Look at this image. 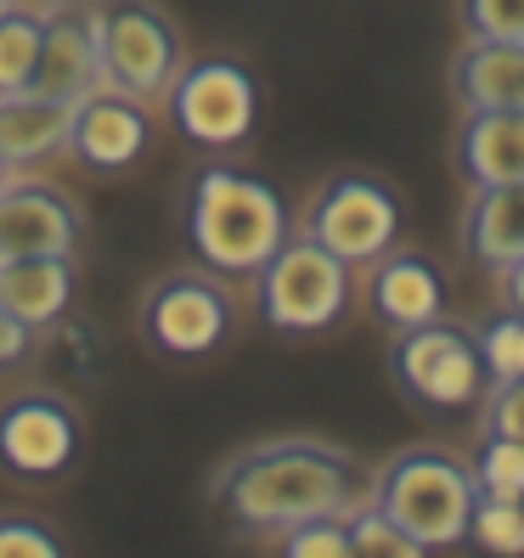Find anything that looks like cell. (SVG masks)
<instances>
[{"instance_id":"obj_1","label":"cell","mask_w":524,"mask_h":558,"mask_svg":"<svg viewBox=\"0 0 524 558\" xmlns=\"http://www.w3.org/2000/svg\"><path fill=\"white\" fill-rule=\"evenodd\" d=\"M373 497V469H362L344 446L310 435H277L232 451L209 480V502L237 536L277 542L288 524L316 513H355Z\"/></svg>"},{"instance_id":"obj_2","label":"cell","mask_w":524,"mask_h":558,"mask_svg":"<svg viewBox=\"0 0 524 558\" xmlns=\"http://www.w3.org/2000/svg\"><path fill=\"white\" fill-rule=\"evenodd\" d=\"M181 232H186V248L204 271H215L226 282L232 277L248 282L282 248L293 220H288L282 192L266 175L243 170V163H204L186 181Z\"/></svg>"},{"instance_id":"obj_3","label":"cell","mask_w":524,"mask_h":558,"mask_svg":"<svg viewBox=\"0 0 524 558\" xmlns=\"http://www.w3.org/2000/svg\"><path fill=\"white\" fill-rule=\"evenodd\" d=\"M474 497V469L446 446H406L373 469V508H383L423 553L468 542Z\"/></svg>"},{"instance_id":"obj_4","label":"cell","mask_w":524,"mask_h":558,"mask_svg":"<svg viewBox=\"0 0 524 558\" xmlns=\"http://www.w3.org/2000/svg\"><path fill=\"white\" fill-rule=\"evenodd\" d=\"M254 288V316L288 339H310L339 327L350 300H355V271L339 254H327L300 226L282 238V248L248 277Z\"/></svg>"},{"instance_id":"obj_5","label":"cell","mask_w":524,"mask_h":558,"mask_svg":"<svg viewBox=\"0 0 524 558\" xmlns=\"http://www.w3.org/2000/svg\"><path fill=\"white\" fill-rule=\"evenodd\" d=\"M158 102L181 142L204 147V153H232L259 124V80L243 57L204 51V57L181 62V74L170 80V90Z\"/></svg>"},{"instance_id":"obj_6","label":"cell","mask_w":524,"mask_h":558,"mask_svg":"<svg viewBox=\"0 0 524 558\" xmlns=\"http://www.w3.org/2000/svg\"><path fill=\"white\" fill-rule=\"evenodd\" d=\"M136 322H142V344L158 361H209L237 333V300L226 277L186 266L147 282Z\"/></svg>"},{"instance_id":"obj_7","label":"cell","mask_w":524,"mask_h":558,"mask_svg":"<svg viewBox=\"0 0 524 558\" xmlns=\"http://www.w3.org/2000/svg\"><path fill=\"white\" fill-rule=\"evenodd\" d=\"M90 28H96L102 85L124 90V96H142V102H158L186 62L181 23L158 0H96Z\"/></svg>"},{"instance_id":"obj_8","label":"cell","mask_w":524,"mask_h":558,"mask_svg":"<svg viewBox=\"0 0 524 558\" xmlns=\"http://www.w3.org/2000/svg\"><path fill=\"white\" fill-rule=\"evenodd\" d=\"M300 232L316 238L327 254H339L350 271H367L378 254H389L401 243V198L389 181L362 175V170L327 175L310 192Z\"/></svg>"},{"instance_id":"obj_9","label":"cell","mask_w":524,"mask_h":558,"mask_svg":"<svg viewBox=\"0 0 524 558\" xmlns=\"http://www.w3.org/2000/svg\"><path fill=\"white\" fill-rule=\"evenodd\" d=\"M389 373H395L406 401L435 407V412H468L490 389L479 339L446 316L395 333V344H389Z\"/></svg>"},{"instance_id":"obj_10","label":"cell","mask_w":524,"mask_h":558,"mask_svg":"<svg viewBox=\"0 0 524 558\" xmlns=\"http://www.w3.org/2000/svg\"><path fill=\"white\" fill-rule=\"evenodd\" d=\"M85 457V417L57 389H17L0 401V474L12 485H57Z\"/></svg>"},{"instance_id":"obj_11","label":"cell","mask_w":524,"mask_h":558,"mask_svg":"<svg viewBox=\"0 0 524 558\" xmlns=\"http://www.w3.org/2000/svg\"><path fill=\"white\" fill-rule=\"evenodd\" d=\"M147 147H153V102L124 96V90H108V85H96L90 96L74 102L69 147L62 153H69L80 170H90V175H130L147 158Z\"/></svg>"},{"instance_id":"obj_12","label":"cell","mask_w":524,"mask_h":558,"mask_svg":"<svg viewBox=\"0 0 524 558\" xmlns=\"http://www.w3.org/2000/svg\"><path fill=\"white\" fill-rule=\"evenodd\" d=\"M85 209L57 181L12 170L0 186V254H80Z\"/></svg>"},{"instance_id":"obj_13","label":"cell","mask_w":524,"mask_h":558,"mask_svg":"<svg viewBox=\"0 0 524 558\" xmlns=\"http://www.w3.org/2000/svg\"><path fill=\"white\" fill-rule=\"evenodd\" d=\"M80 300V254H0V311L28 333L51 327Z\"/></svg>"},{"instance_id":"obj_14","label":"cell","mask_w":524,"mask_h":558,"mask_svg":"<svg viewBox=\"0 0 524 558\" xmlns=\"http://www.w3.org/2000/svg\"><path fill=\"white\" fill-rule=\"evenodd\" d=\"M367 311L389 327V333L440 322L446 316V271L429 254L395 243L389 254H378L367 266Z\"/></svg>"},{"instance_id":"obj_15","label":"cell","mask_w":524,"mask_h":558,"mask_svg":"<svg viewBox=\"0 0 524 558\" xmlns=\"http://www.w3.org/2000/svg\"><path fill=\"white\" fill-rule=\"evenodd\" d=\"M96 85H102V62H96L90 7H51L46 35H40V69L28 90L57 96V102H80Z\"/></svg>"},{"instance_id":"obj_16","label":"cell","mask_w":524,"mask_h":558,"mask_svg":"<svg viewBox=\"0 0 524 558\" xmlns=\"http://www.w3.org/2000/svg\"><path fill=\"white\" fill-rule=\"evenodd\" d=\"M456 170L468 186L524 181V108H463Z\"/></svg>"},{"instance_id":"obj_17","label":"cell","mask_w":524,"mask_h":558,"mask_svg":"<svg viewBox=\"0 0 524 558\" xmlns=\"http://www.w3.org/2000/svg\"><path fill=\"white\" fill-rule=\"evenodd\" d=\"M74 102H57L40 90H0V163L7 170H35L40 158L69 147Z\"/></svg>"},{"instance_id":"obj_18","label":"cell","mask_w":524,"mask_h":558,"mask_svg":"<svg viewBox=\"0 0 524 558\" xmlns=\"http://www.w3.org/2000/svg\"><path fill=\"white\" fill-rule=\"evenodd\" d=\"M463 248L485 271H502L513 259H524V181L474 186L468 215H463Z\"/></svg>"},{"instance_id":"obj_19","label":"cell","mask_w":524,"mask_h":558,"mask_svg":"<svg viewBox=\"0 0 524 558\" xmlns=\"http://www.w3.org/2000/svg\"><path fill=\"white\" fill-rule=\"evenodd\" d=\"M451 90L463 108H524V40H474L451 57Z\"/></svg>"},{"instance_id":"obj_20","label":"cell","mask_w":524,"mask_h":558,"mask_svg":"<svg viewBox=\"0 0 524 558\" xmlns=\"http://www.w3.org/2000/svg\"><path fill=\"white\" fill-rule=\"evenodd\" d=\"M40 35H46V12L17 7V0L0 12V90H28L35 85Z\"/></svg>"},{"instance_id":"obj_21","label":"cell","mask_w":524,"mask_h":558,"mask_svg":"<svg viewBox=\"0 0 524 558\" xmlns=\"http://www.w3.org/2000/svg\"><path fill=\"white\" fill-rule=\"evenodd\" d=\"M468 542L490 558H524V502L513 497H474Z\"/></svg>"},{"instance_id":"obj_22","label":"cell","mask_w":524,"mask_h":558,"mask_svg":"<svg viewBox=\"0 0 524 558\" xmlns=\"http://www.w3.org/2000/svg\"><path fill=\"white\" fill-rule=\"evenodd\" d=\"M474 485L479 497H513L524 502V446L502 440V435H485V446L474 451Z\"/></svg>"},{"instance_id":"obj_23","label":"cell","mask_w":524,"mask_h":558,"mask_svg":"<svg viewBox=\"0 0 524 558\" xmlns=\"http://www.w3.org/2000/svg\"><path fill=\"white\" fill-rule=\"evenodd\" d=\"M277 553L288 558H355L350 547V513H316V519H300L277 536Z\"/></svg>"},{"instance_id":"obj_24","label":"cell","mask_w":524,"mask_h":558,"mask_svg":"<svg viewBox=\"0 0 524 558\" xmlns=\"http://www.w3.org/2000/svg\"><path fill=\"white\" fill-rule=\"evenodd\" d=\"M350 547L355 558H423V547L383 508H373V497L350 513Z\"/></svg>"},{"instance_id":"obj_25","label":"cell","mask_w":524,"mask_h":558,"mask_svg":"<svg viewBox=\"0 0 524 558\" xmlns=\"http://www.w3.org/2000/svg\"><path fill=\"white\" fill-rule=\"evenodd\" d=\"M474 339H479V355H485L490 384H497V378H519V373H524V316L502 311L490 327H479Z\"/></svg>"},{"instance_id":"obj_26","label":"cell","mask_w":524,"mask_h":558,"mask_svg":"<svg viewBox=\"0 0 524 558\" xmlns=\"http://www.w3.org/2000/svg\"><path fill=\"white\" fill-rule=\"evenodd\" d=\"M62 536L35 513H0V558H62Z\"/></svg>"},{"instance_id":"obj_27","label":"cell","mask_w":524,"mask_h":558,"mask_svg":"<svg viewBox=\"0 0 524 558\" xmlns=\"http://www.w3.org/2000/svg\"><path fill=\"white\" fill-rule=\"evenodd\" d=\"M474 40H524V0H456Z\"/></svg>"},{"instance_id":"obj_28","label":"cell","mask_w":524,"mask_h":558,"mask_svg":"<svg viewBox=\"0 0 524 558\" xmlns=\"http://www.w3.org/2000/svg\"><path fill=\"white\" fill-rule=\"evenodd\" d=\"M479 412H485V435H502V440L524 446V373L490 384L479 396Z\"/></svg>"},{"instance_id":"obj_29","label":"cell","mask_w":524,"mask_h":558,"mask_svg":"<svg viewBox=\"0 0 524 558\" xmlns=\"http://www.w3.org/2000/svg\"><path fill=\"white\" fill-rule=\"evenodd\" d=\"M28 350H35V333H28L23 322H12L7 311H0V367H17Z\"/></svg>"},{"instance_id":"obj_30","label":"cell","mask_w":524,"mask_h":558,"mask_svg":"<svg viewBox=\"0 0 524 558\" xmlns=\"http://www.w3.org/2000/svg\"><path fill=\"white\" fill-rule=\"evenodd\" d=\"M497 288H502V311L524 316V259H513V266L497 271Z\"/></svg>"},{"instance_id":"obj_31","label":"cell","mask_w":524,"mask_h":558,"mask_svg":"<svg viewBox=\"0 0 524 558\" xmlns=\"http://www.w3.org/2000/svg\"><path fill=\"white\" fill-rule=\"evenodd\" d=\"M7 175H12V170H7V163H0V186H7Z\"/></svg>"},{"instance_id":"obj_32","label":"cell","mask_w":524,"mask_h":558,"mask_svg":"<svg viewBox=\"0 0 524 558\" xmlns=\"http://www.w3.org/2000/svg\"><path fill=\"white\" fill-rule=\"evenodd\" d=\"M7 7H12V0H0V12H7Z\"/></svg>"}]
</instances>
